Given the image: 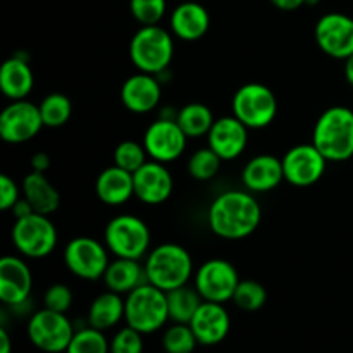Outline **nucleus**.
Wrapping results in <instances>:
<instances>
[{"label": "nucleus", "mask_w": 353, "mask_h": 353, "mask_svg": "<svg viewBox=\"0 0 353 353\" xmlns=\"http://www.w3.org/2000/svg\"><path fill=\"white\" fill-rule=\"evenodd\" d=\"M262 207L252 192L230 190L212 200L209 207V228L223 240H243L259 228Z\"/></svg>", "instance_id": "f257e3e1"}, {"label": "nucleus", "mask_w": 353, "mask_h": 353, "mask_svg": "<svg viewBox=\"0 0 353 353\" xmlns=\"http://www.w3.org/2000/svg\"><path fill=\"white\" fill-rule=\"evenodd\" d=\"M312 143L331 162L353 157V110L343 105L324 110L314 126Z\"/></svg>", "instance_id": "f03ea898"}, {"label": "nucleus", "mask_w": 353, "mask_h": 353, "mask_svg": "<svg viewBox=\"0 0 353 353\" xmlns=\"http://www.w3.org/2000/svg\"><path fill=\"white\" fill-rule=\"evenodd\" d=\"M145 272L150 285L168 293L188 285L193 276L192 255L178 243L157 245L147 254Z\"/></svg>", "instance_id": "7ed1b4c3"}, {"label": "nucleus", "mask_w": 353, "mask_h": 353, "mask_svg": "<svg viewBox=\"0 0 353 353\" xmlns=\"http://www.w3.org/2000/svg\"><path fill=\"white\" fill-rule=\"evenodd\" d=\"M174 55V40L159 24L141 26L130 41V59L134 68L148 74H161L169 68Z\"/></svg>", "instance_id": "20e7f679"}, {"label": "nucleus", "mask_w": 353, "mask_h": 353, "mask_svg": "<svg viewBox=\"0 0 353 353\" xmlns=\"http://www.w3.org/2000/svg\"><path fill=\"white\" fill-rule=\"evenodd\" d=\"M124 321L141 334H152L162 330L169 321L168 293L157 286L145 283L131 293H128Z\"/></svg>", "instance_id": "39448f33"}, {"label": "nucleus", "mask_w": 353, "mask_h": 353, "mask_svg": "<svg viewBox=\"0 0 353 353\" xmlns=\"http://www.w3.org/2000/svg\"><path fill=\"white\" fill-rule=\"evenodd\" d=\"M107 248L112 255L121 259H140L147 257L150 252L152 234L145 221L131 214H121L109 221L103 233Z\"/></svg>", "instance_id": "423d86ee"}, {"label": "nucleus", "mask_w": 353, "mask_h": 353, "mask_svg": "<svg viewBox=\"0 0 353 353\" xmlns=\"http://www.w3.org/2000/svg\"><path fill=\"white\" fill-rule=\"evenodd\" d=\"M57 240V228L45 214H28L16 219L12 226V243L23 257H47L54 252Z\"/></svg>", "instance_id": "0eeeda50"}, {"label": "nucleus", "mask_w": 353, "mask_h": 353, "mask_svg": "<svg viewBox=\"0 0 353 353\" xmlns=\"http://www.w3.org/2000/svg\"><path fill=\"white\" fill-rule=\"evenodd\" d=\"M278 99L269 86L262 83H247L233 97V116L248 130H262L276 119Z\"/></svg>", "instance_id": "6e6552de"}, {"label": "nucleus", "mask_w": 353, "mask_h": 353, "mask_svg": "<svg viewBox=\"0 0 353 353\" xmlns=\"http://www.w3.org/2000/svg\"><path fill=\"white\" fill-rule=\"evenodd\" d=\"M74 333V326L65 314L45 307L28 321V338L33 347L45 353H65Z\"/></svg>", "instance_id": "1a4fd4ad"}, {"label": "nucleus", "mask_w": 353, "mask_h": 353, "mask_svg": "<svg viewBox=\"0 0 353 353\" xmlns=\"http://www.w3.org/2000/svg\"><path fill=\"white\" fill-rule=\"evenodd\" d=\"M64 264L76 278L97 281L103 278L110 264L109 248L95 238H72L64 248Z\"/></svg>", "instance_id": "9d476101"}, {"label": "nucleus", "mask_w": 353, "mask_h": 353, "mask_svg": "<svg viewBox=\"0 0 353 353\" xmlns=\"http://www.w3.org/2000/svg\"><path fill=\"white\" fill-rule=\"evenodd\" d=\"M240 281L236 268L224 259H210L195 272V288L205 302H230Z\"/></svg>", "instance_id": "9b49d317"}, {"label": "nucleus", "mask_w": 353, "mask_h": 353, "mask_svg": "<svg viewBox=\"0 0 353 353\" xmlns=\"http://www.w3.org/2000/svg\"><path fill=\"white\" fill-rule=\"evenodd\" d=\"M43 126L40 107L26 99L12 100L0 114V138L6 143H26L33 140Z\"/></svg>", "instance_id": "f8f14e48"}, {"label": "nucleus", "mask_w": 353, "mask_h": 353, "mask_svg": "<svg viewBox=\"0 0 353 353\" xmlns=\"http://www.w3.org/2000/svg\"><path fill=\"white\" fill-rule=\"evenodd\" d=\"M186 141L188 137L181 130L176 117H161L154 121L143 134V147L148 157L162 164L181 157L186 148Z\"/></svg>", "instance_id": "ddd939ff"}, {"label": "nucleus", "mask_w": 353, "mask_h": 353, "mask_svg": "<svg viewBox=\"0 0 353 353\" xmlns=\"http://www.w3.org/2000/svg\"><path fill=\"white\" fill-rule=\"evenodd\" d=\"M281 161L285 181L293 186H302V188L316 185L324 176L326 165L330 162L314 143L295 145L286 152Z\"/></svg>", "instance_id": "4468645a"}, {"label": "nucleus", "mask_w": 353, "mask_h": 353, "mask_svg": "<svg viewBox=\"0 0 353 353\" xmlns=\"http://www.w3.org/2000/svg\"><path fill=\"white\" fill-rule=\"evenodd\" d=\"M316 41L333 59H348L353 54V19L347 14H324L316 24Z\"/></svg>", "instance_id": "2eb2a0df"}, {"label": "nucleus", "mask_w": 353, "mask_h": 353, "mask_svg": "<svg viewBox=\"0 0 353 353\" xmlns=\"http://www.w3.org/2000/svg\"><path fill=\"white\" fill-rule=\"evenodd\" d=\"M33 290V276L26 261L16 255H6L0 261V300L9 307L26 303Z\"/></svg>", "instance_id": "dca6fc26"}, {"label": "nucleus", "mask_w": 353, "mask_h": 353, "mask_svg": "<svg viewBox=\"0 0 353 353\" xmlns=\"http://www.w3.org/2000/svg\"><path fill=\"white\" fill-rule=\"evenodd\" d=\"M134 196L147 205H161L171 196L174 179L165 164L147 161L137 172H133Z\"/></svg>", "instance_id": "f3484780"}, {"label": "nucleus", "mask_w": 353, "mask_h": 353, "mask_svg": "<svg viewBox=\"0 0 353 353\" xmlns=\"http://www.w3.org/2000/svg\"><path fill=\"white\" fill-rule=\"evenodd\" d=\"M209 147L223 161H233L245 152L248 145V128L234 116H224L214 121L209 134Z\"/></svg>", "instance_id": "a211bd4d"}, {"label": "nucleus", "mask_w": 353, "mask_h": 353, "mask_svg": "<svg viewBox=\"0 0 353 353\" xmlns=\"http://www.w3.org/2000/svg\"><path fill=\"white\" fill-rule=\"evenodd\" d=\"M190 327L195 333L199 345L214 347V345H219L221 341L226 340V336L230 334L231 317L224 303L203 300L193 319L190 321Z\"/></svg>", "instance_id": "6ab92c4d"}, {"label": "nucleus", "mask_w": 353, "mask_h": 353, "mask_svg": "<svg viewBox=\"0 0 353 353\" xmlns=\"http://www.w3.org/2000/svg\"><path fill=\"white\" fill-rule=\"evenodd\" d=\"M162 97L157 76L148 72H137L124 81L121 88V100L130 112L148 114L159 105Z\"/></svg>", "instance_id": "aec40b11"}, {"label": "nucleus", "mask_w": 353, "mask_h": 353, "mask_svg": "<svg viewBox=\"0 0 353 353\" xmlns=\"http://www.w3.org/2000/svg\"><path fill=\"white\" fill-rule=\"evenodd\" d=\"M243 186L252 193H268L285 181L283 161L274 155L262 154L250 159L241 172Z\"/></svg>", "instance_id": "412c9836"}, {"label": "nucleus", "mask_w": 353, "mask_h": 353, "mask_svg": "<svg viewBox=\"0 0 353 353\" xmlns=\"http://www.w3.org/2000/svg\"><path fill=\"white\" fill-rule=\"evenodd\" d=\"M172 34L183 41H196L207 34L210 28L209 10L199 2H183L169 17Z\"/></svg>", "instance_id": "4be33fe9"}, {"label": "nucleus", "mask_w": 353, "mask_h": 353, "mask_svg": "<svg viewBox=\"0 0 353 353\" xmlns=\"http://www.w3.org/2000/svg\"><path fill=\"white\" fill-rule=\"evenodd\" d=\"M95 192L100 202H103L105 205H123L134 195L133 172L126 171V169L119 168L116 164L103 169L97 176Z\"/></svg>", "instance_id": "5701e85b"}, {"label": "nucleus", "mask_w": 353, "mask_h": 353, "mask_svg": "<svg viewBox=\"0 0 353 353\" xmlns=\"http://www.w3.org/2000/svg\"><path fill=\"white\" fill-rule=\"evenodd\" d=\"M103 283L107 290L119 295H128L138 286L148 283L147 272H145V264L134 259H121L116 257L110 261L105 274H103Z\"/></svg>", "instance_id": "b1692460"}, {"label": "nucleus", "mask_w": 353, "mask_h": 353, "mask_svg": "<svg viewBox=\"0 0 353 353\" xmlns=\"http://www.w3.org/2000/svg\"><path fill=\"white\" fill-rule=\"evenodd\" d=\"M34 76L30 64L21 55L7 59L0 68V90L9 100H24L31 93Z\"/></svg>", "instance_id": "393cba45"}, {"label": "nucleus", "mask_w": 353, "mask_h": 353, "mask_svg": "<svg viewBox=\"0 0 353 353\" xmlns=\"http://www.w3.org/2000/svg\"><path fill=\"white\" fill-rule=\"evenodd\" d=\"M21 188H23V199H26L34 212L50 216L61 205V195L50 183V179L45 176V172H30L23 179Z\"/></svg>", "instance_id": "a878e982"}, {"label": "nucleus", "mask_w": 353, "mask_h": 353, "mask_svg": "<svg viewBox=\"0 0 353 353\" xmlns=\"http://www.w3.org/2000/svg\"><path fill=\"white\" fill-rule=\"evenodd\" d=\"M124 309H126V302L123 295L107 290L105 293H100L90 305L88 326L105 333L107 330H112L124 319Z\"/></svg>", "instance_id": "bb28decb"}, {"label": "nucleus", "mask_w": 353, "mask_h": 353, "mask_svg": "<svg viewBox=\"0 0 353 353\" xmlns=\"http://www.w3.org/2000/svg\"><path fill=\"white\" fill-rule=\"evenodd\" d=\"M176 121L188 138H202L209 134L214 124V114L205 103L192 102L178 110Z\"/></svg>", "instance_id": "cd10ccee"}, {"label": "nucleus", "mask_w": 353, "mask_h": 353, "mask_svg": "<svg viewBox=\"0 0 353 353\" xmlns=\"http://www.w3.org/2000/svg\"><path fill=\"white\" fill-rule=\"evenodd\" d=\"M203 303V299L196 288H190L188 285L168 292L169 321L172 323L190 324L199 307Z\"/></svg>", "instance_id": "c85d7f7f"}, {"label": "nucleus", "mask_w": 353, "mask_h": 353, "mask_svg": "<svg viewBox=\"0 0 353 353\" xmlns=\"http://www.w3.org/2000/svg\"><path fill=\"white\" fill-rule=\"evenodd\" d=\"M40 114L47 128H61L72 114V103L64 93H50L40 102Z\"/></svg>", "instance_id": "c756f323"}, {"label": "nucleus", "mask_w": 353, "mask_h": 353, "mask_svg": "<svg viewBox=\"0 0 353 353\" xmlns=\"http://www.w3.org/2000/svg\"><path fill=\"white\" fill-rule=\"evenodd\" d=\"M196 347L199 340L190 324L172 323L162 334V348L165 353H193Z\"/></svg>", "instance_id": "7c9ffc66"}, {"label": "nucleus", "mask_w": 353, "mask_h": 353, "mask_svg": "<svg viewBox=\"0 0 353 353\" xmlns=\"http://www.w3.org/2000/svg\"><path fill=\"white\" fill-rule=\"evenodd\" d=\"M65 353H110V341L103 331L86 326L76 330Z\"/></svg>", "instance_id": "2f4dec72"}, {"label": "nucleus", "mask_w": 353, "mask_h": 353, "mask_svg": "<svg viewBox=\"0 0 353 353\" xmlns=\"http://www.w3.org/2000/svg\"><path fill=\"white\" fill-rule=\"evenodd\" d=\"M223 159L210 147L200 148L190 157L188 174L196 181H210L217 176Z\"/></svg>", "instance_id": "473e14b6"}, {"label": "nucleus", "mask_w": 353, "mask_h": 353, "mask_svg": "<svg viewBox=\"0 0 353 353\" xmlns=\"http://www.w3.org/2000/svg\"><path fill=\"white\" fill-rule=\"evenodd\" d=\"M233 302L243 312H255V310H261L265 305L268 292H265V288L259 281L241 279L233 295Z\"/></svg>", "instance_id": "72a5a7b5"}, {"label": "nucleus", "mask_w": 353, "mask_h": 353, "mask_svg": "<svg viewBox=\"0 0 353 353\" xmlns=\"http://www.w3.org/2000/svg\"><path fill=\"white\" fill-rule=\"evenodd\" d=\"M147 157L148 154L143 143L133 140L121 141L114 150V164L130 172H137L147 162Z\"/></svg>", "instance_id": "f704fd0d"}, {"label": "nucleus", "mask_w": 353, "mask_h": 353, "mask_svg": "<svg viewBox=\"0 0 353 353\" xmlns=\"http://www.w3.org/2000/svg\"><path fill=\"white\" fill-rule=\"evenodd\" d=\"M130 10L131 16L141 26H152L164 19L168 2L165 0H130Z\"/></svg>", "instance_id": "c9c22d12"}, {"label": "nucleus", "mask_w": 353, "mask_h": 353, "mask_svg": "<svg viewBox=\"0 0 353 353\" xmlns=\"http://www.w3.org/2000/svg\"><path fill=\"white\" fill-rule=\"evenodd\" d=\"M110 353H143V334L126 324L110 340Z\"/></svg>", "instance_id": "e433bc0d"}, {"label": "nucleus", "mask_w": 353, "mask_h": 353, "mask_svg": "<svg viewBox=\"0 0 353 353\" xmlns=\"http://www.w3.org/2000/svg\"><path fill=\"white\" fill-rule=\"evenodd\" d=\"M72 305V292L69 286L62 285V283H55L50 288L45 292L43 295V307L48 310H55V312L65 314Z\"/></svg>", "instance_id": "4c0bfd02"}, {"label": "nucleus", "mask_w": 353, "mask_h": 353, "mask_svg": "<svg viewBox=\"0 0 353 353\" xmlns=\"http://www.w3.org/2000/svg\"><path fill=\"white\" fill-rule=\"evenodd\" d=\"M23 188H19L10 176L0 174V209L12 210V207L23 199Z\"/></svg>", "instance_id": "58836bf2"}, {"label": "nucleus", "mask_w": 353, "mask_h": 353, "mask_svg": "<svg viewBox=\"0 0 353 353\" xmlns=\"http://www.w3.org/2000/svg\"><path fill=\"white\" fill-rule=\"evenodd\" d=\"M31 168H33V171L45 172L50 168V157H48L45 152H38V154H34L33 159H31Z\"/></svg>", "instance_id": "ea45409f"}, {"label": "nucleus", "mask_w": 353, "mask_h": 353, "mask_svg": "<svg viewBox=\"0 0 353 353\" xmlns=\"http://www.w3.org/2000/svg\"><path fill=\"white\" fill-rule=\"evenodd\" d=\"M269 2L281 10H296L305 6V0H269Z\"/></svg>", "instance_id": "a19ab883"}, {"label": "nucleus", "mask_w": 353, "mask_h": 353, "mask_svg": "<svg viewBox=\"0 0 353 353\" xmlns=\"http://www.w3.org/2000/svg\"><path fill=\"white\" fill-rule=\"evenodd\" d=\"M0 353H12V343L6 326L0 327Z\"/></svg>", "instance_id": "79ce46f5"}, {"label": "nucleus", "mask_w": 353, "mask_h": 353, "mask_svg": "<svg viewBox=\"0 0 353 353\" xmlns=\"http://www.w3.org/2000/svg\"><path fill=\"white\" fill-rule=\"evenodd\" d=\"M345 78H347L348 85L353 86V54L345 59Z\"/></svg>", "instance_id": "37998d69"}, {"label": "nucleus", "mask_w": 353, "mask_h": 353, "mask_svg": "<svg viewBox=\"0 0 353 353\" xmlns=\"http://www.w3.org/2000/svg\"><path fill=\"white\" fill-rule=\"evenodd\" d=\"M319 0H305V6H316Z\"/></svg>", "instance_id": "c03bdc74"}]
</instances>
